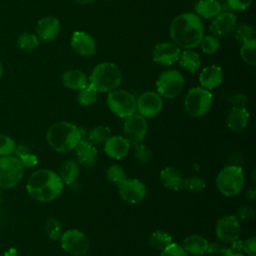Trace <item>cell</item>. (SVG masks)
<instances>
[{
	"label": "cell",
	"mask_w": 256,
	"mask_h": 256,
	"mask_svg": "<svg viewBox=\"0 0 256 256\" xmlns=\"http://www.w3.org/2000/svg\"><path fill=\"white\" fill-rule=\"evenodd\" d=\"M204 26L200 17L186 12L178 15L170 24V36L179 48H196L203 38Z\"/></svg>",
	"instance_id": "1"
},
{
	"label": "cell",
	"mask_w": 256,
	"mask_h": 256,
	"mask_svg": "<svg viewBox=\"0 0 256 256\" xmlns=\"http://www.w3.org/2000/svg\"><path fill=\"white\" fill-rule=\"evenodd\" d=\"M26 189L28 194L36 201L50 202L61 194L63 182L54 171L39 169L28 178Z\"/></svg>",
	"instance_id": "2"
},
{
	"label": "cell",
	"mask_w": 256,
	"mask_h": 256,
	"mask_svg": "<svg viewBox=\"0 0 256 256\" xmlns=\"http://www.w3.org/2000/svg\"><path fill=\"white\" fill-rule=\"evenodd\" d=\"M81 139L82 134L79 128L67 121L53 124L46 134L49 146L57 152H69L75 149Z\"/></svg>",
	"instance_id": "3"
},
{
	"label": "cell",
	"mask_w": 256,
	"mask_h": 256,
	"mask_svg": "<svg viewBox=\"0 0 256 256\" xmlns=\"http://www.w3.org/2000/svg\"><path fill=\"white\" fill-rule=\"evenodd\" d=\"M122 82L119 67L112 62H102L95 66L89 77V85L97 92H111Z\"/></svg>",
	"instance_id": "4"
},
{
	"label": "cell",
	"mask_w": 256,
	"mask_h": 256,
	"mask_svg": "<svg viewBox=\"0 0 256 256\" xmlns=\"http://www.w3.org/2000/svg\"><path fill=\"white\" fill-rule=\"evenodd\" d=\"M216 186L224 196H236L244 187V174L239 166L229 165L221 169L216 178Z\"/></svg>",
	"instance_id": "5"
},
{
	"label": "cell",
	"mask_w": 256,
	"mask_h": 256,
	"mask_svg": "<svg viewBox=\"0 0 256 256\" xmlns=\"http://www.w3.org/2000/svg\"><path fill=\"white\" fill-rule=\"evenodd\" d=\"M212 104V94L203 87H194L188 91L184 100L186 112L193 118L205 115Z\"/></svg>",
	"instance_id": "6"
},
{
	"label": "cell",
	"mask_w": 256,
	"mask_h": 256,
	"mask_svg": "<svg viewBox=\"0 0 256 256\" xmlns=\"http://www.w3.org/2000/svg\"><path fill=\"white\" fill-rule=\"evenodd\" d=\"M24 166L16 156L0 157V188H13L23 178Z\"/></svg>",
	"instance_id": "7"
},
{
	"label": "cell",
	"mask_w": 256,
	"mask_h": 256,
	"mask_svg": "<svg viewBox=\"0 0 256 256\" xmlns=\"http://www.w3.org/2000/svg\"><path fill=\"white\" fill-rule=\"evenodd\" d=\"M107 105L112 113L120 118H127L137 109L135 97L125 90H113L107 96Z\"/></svg>",
	"instance_id": "8"
},
{
	"label": "cell",
	"mask_w": 256,
	"mask_h": 256,
	"mask_svg": "<svg viewBox=\"0 0 256 256\" xmlns=\"http://www.w3.org/2000/svg\"><path fill=\"white\" fill-rule=\"evenodd\" d=\"M183 87L184 77L179 71L173 69L162 72L156 81L158 94L168 99L177 97L181 93Z\"/></svg>",
	"instance_id": "9"
},
{
	"label": "cell",
	"mask_w": 256,
	"mask_h": 256,
	"mask_svg": "<svg viewBox=\"0 0 256 256\" xmlns=\"http://www.w3.org/2000/svg\"><path fill=\"white\" fill-rule=\"evenodd\" d=\"M59 240L62 249L71 255L81 256L88 252L89 239L78 229L67 230L62 233Z\"/></svg>",
	"instance_id": "10"
},
{
	"label": "cell",
	"mask_w": 256,
	"mask_h": 256,
	"mask_svg": "<svg viewBox=\"0 0 256 256\" xmlns=\"http://www.w3.org/2000/svg\"><path fill=\"white\" fill-rule=\"evenodd\" d=\"M146 119L140 114H132L125 118L123 124V131L125 138L133 144L142 142L147 133Z\"/></svg>",
	"instance_id": "11"
},
{
	"label": "cell",
	"mask_w": 256,
	"mask_h": 256,
	"mask_svg": "<svg viewBox=\"0 0 256 256\" xmlns=\"http://www.w3.org/2000/svg\"><path fill=\"white\" fill-rule=\"evenodd\" d=\"M215 231L222 242L231 244L239 239L241 232L240 222L234 215H224L217 221Z\"/></svg>",
	"instance_id": "12"
},
{
	"label": "cell",
	"mask_w": 256,
	"mask_h": 256,
	"mask_svg": "<svg viewBox=\"0 0 256 256\" xmlns=\"http://www.w3.org/2000/svg\"><path fill=\"white\" fill-rule=\"evenodd\" d=\"M120 197L129 204L141 202L146 196V186L138 179H124L118 185Z\"/></svg>",
	"instance_id": "13"
},
{
	"label": "cell",
	"mask_w": 256,
	"mask_h": 256,
	"mask_svg": "<svg viewBox=\"0 0 256 256\" xmlns=\"http://www.w3.org/2000/svg\"><path fill=\"white\" fill-rule=\"evenodd\" d=\"M162 107V98L158 93L152 91L141 94L137 100V109L144 118L155 117L161 112Z\"/></svg>",
	"instance_id": "14"
},
{
	"label": "cell",
	"mask_w": 256,
	"mask_h": 256,
	"mask_svg": "<svg viewBox=\"0 0 256 256\" xmlns=\"http://www.w3.org/2000/svg\"><path fill=\"white\" fill-rule=\"evenodd\" d=\"M180 53L181 49L176 44L161 42L155 45L152 52V57L155 62L164 66H170L178 60Z\"/></svg>",
	"instance_id": "15"
},
{
	"label": "cell",
	"mask_w": 256,
	"mask_h": 256,
	"mask_svg": "<svg viewBox=\"0 0 256 256\" xmlns=\"http://www.w3.org/2000/svg\"><path fill=\"white\" fill-rule=\"evenodd\" d=\"M236 26V16L230 11L220 12L214 17L209 30L214 36H224L230 34Z\"/></svg>",
	"instance_id": "16"
},
{
	"label": "cell",
	"mask_w": 256,
	"mask_h": 256,
	"mask_svg": "<svg viewBox=\"0 0 256 256\" xmlns=\"http://www.w3.org/2000/svg\"><path fill=\"white\" fill-rule=\"evenodd\" d=\"M71 46L81 56H92L96 52V44L91 35L84 31H75L71 37Z\"/></svg>",
	"instance_id": "17"
},
{
	"label": "cell",
	"mask_w": 256,
	"mask_h": 256,
	"mask_svg": "<svg viewBox=\"0 0 256 256\" xmlns=\"http://www.w3.org/2000/svg\"><path fill=\"white\" fill-rule=\"evenodd\" d=\"M130 149V142L122 136H110L104 143L105 153L112 159L120 160L124 158Z\"/></svg>",
	"instance_id": "18"
},
{
	"label": "cell",
	"mask_w": 256,
	"mask_h": 256,
	"mask_svg": "<svg viewBox=\"0 0 256 256\" xmlns=\"http://www.w3.org/2000/svg\"><path fill=\"white\" fill-rule=\"evenodd\" d=\"M60 29V23L54 16H45L37 22V38L42 41H52L57 36Z\"/></svg>",
	"instance_id": "19"
},
{
	"label": "cell",
	"mask_w": 256,
	"mask_h": 256,
	"mask_svg": "<svg viewBox=\"0 0 256 256\" xmlns=\"http://www.w3.org/2000/svg\"><path fill=\"white\" fill-rule=\"evenodd\" d=\"M249 112L246 110V108L232 107L226 120L228 128L235 133L242 132L249 122Z\"/></svg>",
	"instance_id": "20"
},
{
	"label": "cell",
	"mask_w": 256,
	"mask_h": 256,
	"mask_svg": "<svg viewBox=\"0 0 256 256\" xmlns=\"http://www.w3.org/2000/svg\"><path fill=\"white\" fill-rule=\"evenodd\" d=\"M78 164L85 168H90L94 165L97 157V150L93 143L89 140H82L75 147Z\"/></svg>",
	"instance_id": "21"
},
{
	"label": "cell",
	"mask_w": 256,
	"mask_h": 256,
	"mask_svg": "<svg viewBox=\"0 0 256 256\" xmlns=\"http://www.w3.org/2000/svg\"><path fill=\"white\" fill-rule=\"evenodd\" d=\"M223 79V72L219 66L211 65L204 68L199 76L200 84L203 88L211 90L219 86Z\"/></svg>",
	"instance_id": "22"
},
{
	"label": "cell",
	"mask_w": 256,
	"mask_h": 256,
	"mask_svg": "<svg viewBox=\"0 0 256 256\" xmlns=\"http://www.w3.org/2000/svg\"><path fill=\"white\" fill-rule=\"evenodd\" d=\"M61 80L65 87L72 90H81L89 85L86 75L78 69H70L65 71L62 74Z\"/></svg>",
	"instance_id": "23"
},
{
	"label": "cell",
	"mask_w": 256,
	"mask_h": 256,
	"mask_svg": "<svg viewBox=\"0 0 256 256\" xmlns=\"http://www.w3.org/2000/svg\"><path fill=\"white\" fill-rule=\"evenodd\" d=\"M161 183L170 190H180L183 188L184 178L181 172L174 167H166L160 172Z\"/></svg>",
	"instance_id": "24"
},
{
	"label": "cell",
	"mask_w": 256,
	"mask_h": 256,
	"mask_svg": "<svg viewBox=\"0 0 256 256\" xmlns=\"http://www.w3.org/2000/svg\"><path fill=\"white\" fill-rule=\"evenodd\" d=\"M208 241L200 235H190L183 240V249L192 255H203L207 253Z\"/></svg>",
	"instance_id": "25"
},
{
	"label": "cell",
	"mask_w": 256,
	"mask_h": 256,
	"mask_svg": "<svg viewBox=\"0 0 256 256\" xmlns=\"http://www.w3.org/2000/svg\"><path fill=\"white\" fill-rule=\"evenodd\" d=\"M197 15L203 18H214L222 12L221 3L217 0H198L194 6Z\"/></svg>",
	"instance_id": "26"
},
{
	"label": "cell",
	"mask_w": 256,
	"mask_h": 256,
	"mask_svg": "<svg viewBox=\"0 0 256 256\" xmlns=\"http://www.w3.org/2000/svg\"><path fill=\"white\" fill-rule=\"evenodd\" d=\"M59 177L65 184H72L79 175V164L73 159L65 160L59 168Z\"/></svg>",
	"instance_id": "27"
},
{
	"label": "cell",
	"mask_w": 256,
	"mask_h": 256,
	"mask_svg": "<svg viewBox=\"0 0 256 256\" xmlns=\"http://www.w3.org/2000/svg\"><path fill=\"white\" fill-rule=\"evenodd\" d=\"M178 59L180 66L191 73H195L201 65L199 54L191 49H186L181 52Z\"/></svg>",
	"instance_id": "28"
},
{
	"label": "cell",
	"mask_w": 256,
	"mask_h": 256,
	"mask_svg": "<svg viewBox=\"0 0 256 256\" xmlns=\"http://www.w3.org/2000/svg\"><path fill=\"white\" fill-rule=\"evenodd\" d=\"M172 243V237L169 233L161 230L153 232L149 237V244L156 250H164L167 246Z\"/></svg>",
	"instance_id": "29"
},
{
	"label": "cell",
	"mask_w": 256,
	"mask_h": 256,
	"mask_svg": "<svg viewBox=\"0 0 256 256\" xmlns=\"http://www.w3.org/2000/svg\"><path fill=\"white\" fill-rule=\"evenodd\" d=\"M240 56L242 60L250 65L255 66L256 64V40L254 38L242 43L240 48Z\"/></svg>",
	"instance_id": "30"
},
{
	"label": "cell",
	"mask_w": 256,
	"mask_h": 256,
	"mask_svg": "<svg viewBox=\"0 0 256 256\" xmlns=\"http://www.w3.org/2000/svg\"><path fill=\"white\" fill-rule=\"evenodd\" d=\"M110 136H111L110 129L107 126H103V125L94 127L93 129L90 130L88 134L89 141L95 144L105 143Z\"/></svg>",
	"instance_id": "31"
},
{
	"label": "cell",
	"mask_w": 256,
	"mask_h": 256,
	"mask_svg": "<svg viewBox=\"0 0 256 256\" xmlns=\"http://www.w3.org/2000/svg\"><path fill=\"white\" fill-rule=\"evenodd\" d=\"M39 45V39L31 33H23L17 39V46L24 51H32Z\"/></svg>",
	"instance_id": "32"
},
{
	"label": "cell",
	"mask_w": 256,
	"mask_h": 256,
	"mask_svg": "<svg viewBox=\"0 0 256 256\" xmlns=\"http://www.w3.org/2000/svg\"><path fill=\"white\" fill-rule=\"evenodd\" d=\"M14 153L16 154V157L19 158L24 167H33L38 162L37 157L34 154L30 153L28 148L24 147L23 145H19L18 147H16Z\"/></svg>",
	"instance_id": "33"
},
{
	"label": "cell",
	"mask_w": 256,
	"mask_h": 256,
	"mask_svg": "<svg viewBox=\"0 0 256 256\" xmlns=\"http://www.w3.org/2000/svg\"><path fill=\"white\" fill-rule=\"evenodd\" d=\"M77 100L82 106L92 105L97 100V91L92 86L88 85L87 87L79 90Z\"/></svg>",
	"instance_id": "34"
},
{
	"label": "cell",
	"mask_w": 256,
	"mask_h": 256,
	"mask_svg": "<svg viewBox=\"0 0 256 256\" xmlns=\"http://www.w3.org/2000/svg\"><path fill=\"white\" fill-rule=\"evenodd\" d=\"M133 152L135 159L140 163H148L152 159V151L150 148L142 142L133 144Z\"/></svg>",
	"instance_id": "35"
},
{
	"label": "cell",
	"mask_w": 256,
	"mask_h": 256,
	"mask_svg": "<svg viewBox=\"0 0 256 256\" xmlns=\"http://www.w3.org/2000/svg\"><path fill=\"white\" fill-rule=\"evenodd\" d=\"M45 232L52 240H59L62 235V226L58 219L49 218L45 223Z\"/></svg>",
	"instance_id": "36"
},
{
	"label": "cell",
	"mask_w": 256,
	"mask_h": 256,
	"mask_svg": "<svg viewBox=\"0 0 256 256\" xmlns=\"http://www.w3.org/2000/svg\"><path fill=\"white\" fill-rule=\"evenodd\" d=\"M223 100L232 107L245 108L247 103L246 96L238 92H227L223 94Z\"/></svg>",
	"instance_id": "37"
},
{
	"label": "cell",
	"mask_w": 256,
	"mask_h": 256,
	"mask_svg": "<svg viewBox=\"0 0 256 256\" xmlns=\"http://www.w3.org/2000/svg\"><path fill=\"white\" fill-rule=\"evenodd\" d=\"M183 188L192 192H200L206 188V183L203 178L192 176L184 179Z\"/></svg>",
	"instance_id": "38"
},
{
	"label": "cell",
	"mask_w": 256,
	"mask_h": 256,
	"mask_svg": "<svg viewBox=\"0 0 256 256\" xmlns=\"http://www.w3.org/2000/svg\"><path fill=\"white\" fill-rule=\"evenodd\" d=\"M107 179L110 183L118 185L121 183L126 177H125V171L124 169L119 165H112L107 169L106 172Z\"/></svg>",
	"instance_id": "39"
},
{
	"label": "cell",
	"mask_w": 256,
	"mask_h": 256,
	"mask_svg": "<svg viewBox=\"0 0 256 256\" xmlns=\"http://www.w3.org/2000/svg\"><path fill=\"white\" fill-rule=\"evenodd\" d=\"M253 34H254L253 28L250 25L243 24V25H240V26H238L236 28L234 37H235V39H236V41L238 43L242 44V43L252 39L253 38Z\"/></svg>",
	"instance_id": "40"
},
{
	"label": "cell",
	"mask_w": 256,
	"mask_h": 256,
	"mask_svg": "<svg viewBox=\"0 0 256 256\" xmlns=\"http://www.w3.org/2000/svg\"><path fill=\"white\" fill-rule=\"evenodd\" d=\"M200 44H201L202 51L205 54H214L220 46L219 41L215 36H205V37H203L201 39Z\"/></svg>",
	"instance_id": "41"
},
{
	"label": "cell",
	"mask_w": 256,
	"mask_h": 256,
	"mask_svg": "<svg viewBox=\"0 0 256 256\" xmlns=\"http://www.w3.org/2000/svg\"><path fill=\"white\" fill-rule=\"evenodd\" d=\"M16 144L14 140L7 136L0 134V156H8L14 153Z\"/></svg>",
	"instance_id": "42"
},
{
	"label": "cell",
	"mask_w": 256,
	"mask_h": 256,
	"mask_svg": "<svg viewBox=\"0 0 256 256\" xmlns=\"http://www.w3.org/2000/svg\"><path fill=\"white\" fill-rule=\"evenodd\" d=\"M208 253L211 254H215V255H221V256H231V254L234 251L231 247H228L222 243H209L208 244V249H207Z\"/></svg>",
	"instance_id": "43"
},
{
	"label": "cell",
	"mask_w": 256,
	"mask_h": 256,
	"mask_svg": "<svg viewBox=\"0 0 256 256\" xmlns=\"http://www.w3.org/2000/svg\"><path fill=\"white\" fill-rule=\"evenodd\" d=\"M160 256H188V253L181 245L172 242L169 246L162 250Z\"/></svg>",
	"instance_id": "44"
},
{
	"label": "cell",
	"mask_w": 256,
	"mask_h": 256,
	"mask_svg": "<svg viewBox=\"0 0 256 256\" xmlns=\"http://www.w3.org/2000/svg\"><path fill=\"white\" fill-rule=\"evenodd\" d=\"M253 0H226V5L229 10H245L248 8Z\"/></svg>",
	"instance_id": "45"
},
{
	"label": "cell",
	"mask_w": 256,
	"mask_h": 256,
	"mask_svg": "<svg viewBox=\"0 0 256 256\" xmlns=\"http://www.w3.org/2000/svg\"><path fill=\"white\" fill-rule=\"evenodd\" d=\"M236 217L238 220H243V221L251 220L254 217V209L249 205H243L238 209Z\"/></svg>",
	"instance_id": "46"
},
{
	"label": "cell",
	"mask_w": 256,
	"mask_h": 256,
	"mask_svg": "<svg viewBox=\"0 0 256 256\" xmlns=\"http://www.w3.org/2000/svg\"><path fill=\"white\" fill-rule=\"evenodd\" d=\"M242 250L248 256H256V238L254 236L242 242Z\"/></svg>",
	"instance_id": "47"
},
{
	"label": "cell",
	"mask_w": 256,
	"mask_h": 256,
	"mask_svg": "<svg viewBox=\"0 0 256 256\" xmlns=\"http://www.w3.org/2000/svg\"><path fill=\"white\" fill-rule=\"evenodd\" d=\"M242 240H239V239H237V240H235L234 242H232L231 243V248L234 250V251H236V252H240V250H242Z\"/></svg>",
	"instance_id": "48"
},
{
	"label": "cell",
	"mask_w": 256,
	"mask_h": 256,
	"mask_svg": "<svg viewBox=\"0 0 256 256\" xmlns=\"http://www.w3.org/2000/svg\"><path fill=\"white\" fill-rule=\"evenodd\" d=\"M18 255V252H17V249L16 248H9V249H7L5 252H4V254H3V256H17Z\"/></svg>",
	"instance_id": "49"
},
{
	"label": "cell",
	"mask_w": 256,
	"mask_h": 256,
	"mask_svg": "<svg viewBox=\"0 0 256 256\" xmlns=\"http://www.w3.org/2000/svg\"><path fill=\"white\" fill-rule=\"evenodd\" d=\"M254 197H255V190H254V188H252V189H250V190L247 192V198H248L249 200H253Z\"/></svg>",
	"instance_id": "50"
},
{
	"label": "cell",
	"mask_w": 256,
	"mask_h": 256,
	"mask_svg": "<svg viewBox=\"0 0 256 256\" xmlns=\"http://www.w3.org/2000/svg\"><path fill=\"white\" fill-rule=\"evenodd\" d=\"M78 4H82V5H84V4H90V3H92V2H94L95 0H75Z\"/></svg>",
	"instance_id": "51"
},
{
	"label": "cell",
	"mask_w": 256,
	"mask_h": 256,
	"mask_svg": "<svg viewBox=\"0 0 256 256\" xmlns=\"http://www.w3.org/2000/svg\"><path fill=\"white\" fill-rule=\"evenodd\" d=\"M231 256H244V255L241 254L240 252H233V253L231 254Z\"/></svg>",
	"instance_id": "52"
},
{
	"label": "cell",
	"mask_w": 256,
	"mask_h": 256,
	"mask_svg": "<svg viewBox=\"0 0 256 256\" xmlns=\"http://www.w3.org/2000/svg\"><path fill=\"white\" fill-rule=\"evenodd\" d=\"M2 73H3V65H2V62L0 60V78L2 76Z\"/></svg>",
	"instance_id": "53"
},
{
	"label": "cell",
	"mask_w": 256,
	"mask_h": 256,
	"mask_svg": "<svg viewBox=\"0 0 256 256\" xmlns=\"http://www.w3.org/2000/svg\"><path fill=\"white\" fill-rule=\"evenodd\" d=\"M0 203H1V190H0Z\"/></svg>",
	"instance_id": "54"
}]
</instances>
